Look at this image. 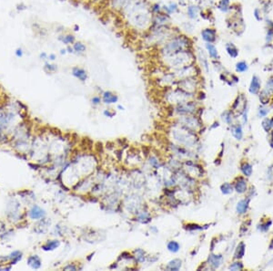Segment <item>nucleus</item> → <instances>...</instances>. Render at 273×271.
<instances>
[{"label": "nucleus", "mask_w": 273, "mask_h": 271, "mask_svg": "<svg viewBox=\"0 0 273 271\" xmlns=\"http://www.w3.org/2000/svg\"><path fill=\"white\" fill-rule=\"evenodd\" d=\"M164 58L166 59L169 67L175 69H179L185 67L191 66L194 61L192 54L188 50L178 52L168 57H164Z\"/></svg>", "instance_id": "1"}, {"label": "nucleus", "mask_w": 273, "mask_h": 271, "mask_svg": "<svg viewBox=\"0 0 273 271\" xmlns=\"http://www.w3.org/2000/svg\"><path fill=\"white\" fill-rule=\"evenodd\" d=\"M189 48V39L184 38L183 36L174 38L170 39L162 48V54L164 57H168L172 54H175L180 51L188 50Z\"/></svg>", "instance_id": "2"}, {"label": "nucleus", "mask_w": 273, "mask_h": 271, "mask_svg": "<svg viewBox=\"0 0 273 271\" xmlns=\"http://www.w3.org/2000/svg\"><path fill=\"white\" fill-rule=\"evenodd\" d=\"M178 86H179V90H181L189 94H191L196 90V81L193 79H191L190 77H189V78H186V79H182L179 81Z\"/></svg>", "instance_id": "3"}, {"label": "nucleus", "mask_w": 273, "mask_h": 271, "mask_svg": "<svg viewBox=\"0 0 273 271\" xmlns=\"http://www.w3.org/2000/svg\"><path fill=\"white\" fill-rule=\"evenodd\" d=\"M196 109V106L194 103H192L191 102H183L181 103H178L176 111L180 113V114H190L192 112H194Z\"/></svg>", "instance_id": "4"}, {"label": "nucleus", "mask_w": 273, "mask_h": 271, "mask_svg": "<svg viewBox=\"0 0 273 271\" xmlns=\"http://www.w3.org/2000/svg\"><path fill=\"white\" fill-rule=\"evenodd\" d=\"M202 39L208 42V43H212L216 39V31L212 28H206L202 32H201Z\"/></svg>", "instance_id": "5"}, {"label": "nucleus", "mask_w": 273, "mask_h": 271, "mask_svg": "<svg viewBox=\"0 0 273 271\" xmlns=\"http://www.w3.org/2000/svg\"><path fill=\"white\" fill-rule=\"evenodd\" d=\"M183 124L187 127L189 128V129H191V130H197L198 127L199 126V123L198 122V120L195 118V117H185L184 120H183Z\"/></svg>", "instance_id": "6"}, {"label": "nucleus", "mask_w": 273, "mask_h": 271, "mask_svg": "<svg viewBox=\"0 0 273 271\" xmlns=\"http://www.w3.org/2000/svg\"><path fill=\"white\" fill-rule=\"evenodd\" d=\"M241 105H245V106L247 105L246 99H245V98H244V96H242V95H240V96H239L238 98H237L236 102H235V103L233 105V108H232L233 111H238L240 113L244 111L246 109H245V107H241Z\"/></svg>", "instance_id": "7"}, {"label": "nucleus", "mask_w": 273, "mask_h": 271, "mask_svg": "<svg viewBox=\"0 0 273 271\" xmlns=\"http://www.w3.org/2000/svg\"><path fill=\"white\" fill-rule=\"evenodd\" d=\"M234 188H235L237 193H239V194H243V193H245L247 190V181L244 179L243 177L239 178V179L237 180V182L235 183Z\"/></svg>", "instance_id": "8"}, {"label": "nucleus", "mask_w": 273, "mask_h": 271, "mask_svg": "<svg viewBox=\"0 0 273 271\" xmlns=\"http://www.w3.org/2000/svg\"><path fill=\"white\" fill-rule=\"evenodd\" d=\"M223 260V258L221 256L219 255H210L209 258V264L211 266L212 268L216 269L218 267H219V266L221 265V262Z\"/></svg>", "instance_id": "9"}, {"label": "nucleus", "mask_w": 273, "mask_h": 271, "mask_svg": "<svg viewBox=\"0 0 273 271\" xmlns=\"http://www.w3.org/2000/svg\"><path fill=\"white\" fill-rule=\"evenodd\" d=\"M45 215H46V213L44 212V210L41 209L38 205H35L34 207L30 210V213H29V216L32 219L42 218V217L45 216Z\"/></svg>", "instance_id": "10"}, {"label": "nucleus", "mask_w": 273, "mask_h": 271, "mask_svg": "<svg viewBox=\"0 0 273 271\" xmlns=\"http://www.w3.org/2000/svg\"><path fill=\"white\" fill-rule=\"evenodd\" d=\"M118 101V98L116 94L112 93L111 91H105L103 93V102L107 104L116 103Z\"/></svg>", "instance_id": "11"}, {"label": "nucleus", "mask_w": 273, "mask_h": 271, "mask_svg": "<svg viewBox=\"0 0 273 271\" xmlns=\"http://www.w3.org/2000/svg\"><path fill=\"white\" fill-rule=\"evenodd\" d=\"M72 73L73 75L77 78L78 80H80L81 81H85L86 80L88 79V75H87V72L81 68H78V67H75L73 68L72 69Z\"/></svg>", "instance_id": "12"}, {"label": "nucleus", "mask_w": 273, "mask_h": 271, "mask_svg": "<svg viewBox=\"0 0 273 271\" xmlns=\"http://www.w3.org/2000/svg\"><path fill=\"white\" fill-rule=\"evenodd\" d=\"M260 89V79L257 76H253L252 78V81L250 83V87H249V92L252 94H257L258 90Z\"/></svg>", "instance_id": "13"}, {"label": "nucleus", "mask_w": 273, "mask_h": 271, "mask_svg": "<svg viewBox=\"0 0 273 271\" xmlns=\"http://www.w3.org/2000/svg\"><path fill=\"white\" fill-rule=\"evenodd\" d=\"M248 207H249V199H242V200H240L238 203V204H237L236 209H237V212L240 214V215H242V214H245L247 212Z\"/></svg>", "instance_id": "14"}, {"label": "nucleus", "mask_w": 273, "mask_h": 271, "mask_svg": "<svg viewBox=\"0 0 273 271\" xmlns=\"http://www.w3.org/2000/svg\"><path fill=\"white\" fill-rule=\"evenodd\" d=\"M27 263H28V265L34 269H38L41 267V260L38 256L36 255L29 256L27 259Z\"/></svg>", "instance_id": "15"}, {"label": "nucleus", "mask_w": 273, "mask_h": 271, "mask_svg": "<svg viewBox=\"0 0 273 271\" xmlns=\"http://www.w3.org/2000/svg\"><path fill=\"white\" fill-rule=\"evenodd\" d=\"M182 266V261L178 258H175L173 260H170L167 265V269L169 270H178Z\"/></svg>", "instance_id": "16"}, {"label": "nucleus", "mask_w": 273, "mask_h": 271, "mask_svg": "<svg viewBox=\"0 0 273 271\" xmlns=\"http://www.w3.org/2000/svg\"><path fill=\"white\" fill-rule=\"evenodd\" d=\"M231 133L233 135V137H235L237 140H241L242 136H243V132H242V128L240 125L237 124V125H232L231 126Z\"/></svg>", "instance_id": "17"}, {"label": "nucleus", "mask_w": 273, "mask_h": 271, "mask_svg": "<svg viewBox=\"0 0 273 271\" xmlns=\"http://www.w3.org/2000/svg\"><path fill=\"white\" fill-rule=\"evenodd\" d=\"M245 248H246V246H245V244H244L243 242L240 243L239 246H237L236 250H235V254H234L235 258L239 259V258H243L244 254H245Z\"/></svg>", "instance_id": "18"}, {"label": "nucleus", "mask_w": 273, "mask_h": 271, "mask_svg": "<svg viewBox=\"0 0 273 271\" xmlns=\"http://www.w3.org/2000/svg\"><path fill=\"white\" fill-rule=\"evenodd\" d=\"M168 22H169V18L164 15H157L154 19V23L156 25H159V27H164Z\"/></svg>", "instance_id": "19"}, {"label": "nucleus", "mask_w": 273, "mask_h": 271, "mask_svg": "<svg viewBox=\"0 0 273 271\" xmlns=\"http://www.w3.org/2000/svg\"><path fill=\"white\" fill-rule=\"evenodd\" d=\"M167 248H168V250L170 251L171 253H177L179 251V249H180V245H179L177 241L172 240L168 243Z\"/></svg>", "instance_id": "20"}, {"label": "nucleus", "mask_w": 273, "mask_h": 271, "mask_svg": "<svg viewBox=\"0 0 273 271\" xmlns=\"http://www.w3.org/2000/svg\"><path fill=\"white\" fill-rule=\"evenodd\" d=\"M226 49H227V51H228V55L231 56V58H236V57H238L239 51H238V49H237V48H236L232 43L227 44Z\"/></svg>", "instance_id": "21"}, {"label": "nucleus", "mask_w": 273, "mask_h": 271, "mask_svg": "<svg viewBox=\"0 0 273 271\" xmlns=\"http://www.w3.org/2000/svg\"><path fill=\"white\" fill-rule=\"evenodd\" d=\"M145 251L143 250L141 248H139V249H136L135 250V258H136V260L139 262V263H142L146 260V256H145Z\"/></svg>", "instance_id": "22"}, {"label": "nucleus", "mask_w": 273, "mask_h": 271, "mask_svg": "<svg viewBox=\"0 0 273 271\" xmlns=\"http://www.w3.org/2000/svg\"><path fill=\"white\" fill-rule=\"evenodd\" d=\"M206 48L208 49V51H209V54L210 56L211 57L212 59H219V54H218V51H217V48H215V46H213L211 43H208L206 45Z\"/></svg>", "instance_id": "23"}, {"label": "nucleus", "mask_w": 273, "mask_h": 271, "mask_svg": "<svg viewBox=\"0 0 273 271\" xmlns=\"http://www.w3.org/2000/svg\"><path fill=\"white\" fill-rule=\"evenodd\" d=\"M58 246H59V241L51 240V241H48L46 245L43 246L42 248L44 249V250H54V249L56 248Z\"/></svg>", "instance_id": "24"}, {"label": "nucleus", "mask_w": 273, "mask_h": 271, "mask_svg": "<svg viewBox=\"0 0 273 271\" xmlns=\"http://www.w3.org/2000/svg\"><path fill=\"white\" fill-rule=\"evenodd\" d=\"M220 190L222 192V194L229 195V194H231V193L233 192V187H232V185L229 183H224L223 184L221 185Z\"/></svg>", "instance_id": "25"}, {"label": "nucleus", "mask_w": 273, "mask_h": 271, "mask_svg": "<svg viewBox=\"0 0 273 271\" xmlns=\"http://www.w3.org/2000/svg\"><path fill=\"white\" fill-rule=\"evenodd\" d=\"M241 171L246 176H250L251 174H252V167H251L249 163L245 162V163H243L241 166Z\"/></svg>", "instance_id": "26"}, {"label": "nucleus", "mask_w": 273, "mask_h": 271, "mask_svg": "<svg viewBox=\"0 0 273 271\" xmlns=\"http://www.w3.org/2000/svg\"><path fill=\"white\" fill-rule=\"evenodd\" d=\"M59 39L63 42L64 44L69 45L75 41V37L72 35H66V36H62V38H59Z\"/></svg>", "instance_id": "27"}, {"label": "nucleus", "mask_w": 273, "mask_h": 271, "mask_svg": "<svg viewBox=\"0 0 273 271\" xmlns=\"http://www.w3.org/2000/svg\"><path fill=\"white\" fill-rule=\"evenodd\" d=\"M73 49L75 51H77V52L82 53V52L86 51L87 48H86V46L82 43V42H77V43H75L74 46H73Z\"/></svg>", "instance_id": "28"}, {"label": "nucleus", "mask_w": 273, "mask_h": 271, "mask_svg": "<svg viewBox=\"0 0 273 271\" xmlns=\"http://www.w3.org/2000/svg\"><path fill=\"white\" fill-rule=\"evenodd\" d=\"M188 14H189V17L191 18H195L198 15V8L197 6H189L188 8Z\"/></svg>", "instance_id": "29"}, {"label": "nucleus", "mask_w": 273, "mask_h": 271, "mask_svg": "<svg viewBox=\"0 0 273 271\" xmlns=\"http://www.w3.org/2000/svg\"><path fill=\"white\" fill-rule=\"evenodd\" d=\"M248 69V65L247 63H245L244 61H240L236 65V70L238 72H244Z\"/></svg>", "instance_id": "30"}, {"label": "nucleus", "mask_w": 273, "mask_h": 271, "mask_svg": "<svg viewBox=\"0 0 273 271\" xmlns=\"http://www.w3.org/2000/svg\"><path fill=\"white\" fill-rule=\"evenodd\" d=\"M272 126H273V124H272V123H271V120H270V119H265L263 122H262V127H263V129H264L266 132H267L271 129Z\"/></svg>", "instance_id": "31"}, {"label": "nucleus", "mask_w": 273, "mask_h": 271, "mask_svg": "<svg viewBox=\"0 0 273 271\" xmlns=\"http://www.w3.org/2000/svg\"><path fill=\"white\" fill-rule=\"evenodd\" d=\"M260 99L261 101V102L263 104H267L269 102V92H267V90H263L261 92V94L260 95Z\"/></svg>", "instance_id": "32"}, {"label": "nucleus", "mask_w": 273, "mask_h": 271, "mask_svg": "<svg viewBox=\"0 0 273 271\" xmlns=\"http://www.w3.org/2000/svg\"><path fill=\"white\" fill-rule=\"evenodd\" d=\"M222 116H223L222 118H223V120H225V123H227L228 124H231V123H232V117H231L232 113L231 111H225Z\"/></svg>", "instance_id": "33"}, {"label": "nucleus", "mask_w": 273, "mask_h": 271, "mask_svg": "<svg viewBox=\"0 0 273 271\" xmlns=\"http://www.w3.org/2000/svg\"><path fill=\"white\" fill-rule=\"evenodd\" d=\"M228 4H229V0H221L219 5V8L222 11H227L228 8Z\"/></svg>", "instance_id": "34"}, {"label": "nucleus", "mask_w": 273, "mask_h": 271, "mask_svg": "<svg viewBox=\"0 0 273 271\" xmlns=\"http://www.w3.org/2000/svg\"><path fill=\"white\" fill-rule=\"evenodd\" d=\"M243 268V265L241 262H234L229 266V269L231 270H240Z\"/></svg>", "instance_id": "35"}, {"label": "nucleus", "mask_w": 273, "mask_h": 271, "mask_svg": "<svg viewBox=\"0 0 273 271\" xmlns=\"http://www.w3.org/2000/svg\"><path fill=\"white\" fill-rule=\"evenodd\" d=\"M148 216H149V214H148V213L143 212V213H141L140 215L139 216V219H138V220L140 221L141 223H148V221H147L146 219H148V220H149Z\"/></svg>", "instance_id": "36"}, {"label": "nucleus", "mask_w": 273, "mask_h": 271, "mask_svg": "<svg viewBox=\"0 0 273 271\" xmlns=\"http://www.w3.org/2000/svg\"><path fill=\"white\" fill-rule=\"evenodd\" d=\"M44 69H45V70L47 71V72H53V71H55L57 68L56 65H53V64L46 63L45 66H44Z\"/></svg>", "instance_id": "37"}, {"label": "nucleus", "mask_w": 273, "mask_h": 271, "mask_svg": "<svg viewBox=\"0 0 273 271\" xmlns=\"http://www.w3.org/2000/svg\"><path fill=\"white\" fill-rule=\"evenodd\" d=\"M271 225V221H270L269 222V224H268V222L267 223H265V224H261L260 226V229L261 230V231H263V232H265V231H267V230H269V228H270V225Z\"/></svg>", "instance_id": "38"}, {"label": "nucleus", "mask_w": 273, "mask_h": 271, "mask_svg": "<svg viewBox=\"0 0 273 271\" xmlns=\"http://www.w3.org/2000/svg\"><path fill=\"white\" fill-rule=\"evenodd\" d=\"M268 113H269V110L263 108V109H260V111H258V115H260V117H265Z\"/></svg>", "instance_id": "39"}, {"label": "nucleus", "mask_w": 273, "mask_h": 271, "mask_svg": "<svg viewBox=\"0 0 273 271\" xmlns=\"http://www.w3.org/2000/svg\"><path fill=\"white\" fill-rule=\"evenodd\" d=\"M91 102H92V103H93V104L98 105V104H99V103H100V102H101V99H100V98H99L98 96H95V97H93V98H92Z\"/></svg>", "instance_id": "40"}, {"label": "nucleus", "mask_w": 273, "mask_h": 271, "mask_svg": "<svg viewBox=\"0 0 273 271\" xmlns=\"http://www.w3.org/2000/svg\"><path fill=\"white\" fill-rule=\"evenodd\" d=\"M177 9H178V6H177L176 4H171V5L169 6V8H168L169 12H175Z\"/></svg>", "instance_id": "41"}, {"label": "nucleus", "mask_w": 273, "mask_h": 271, "mask_svg": "<svg viewBox=\"0 0 273 271\" xmlns=\"http://www.w3.org/2000/svg\"><path fill=\"white\" fill-rule=\"evenodd\" d=\"M104 114H105L106 116L111 118V117H113V116L115 115V112H111L109 110H106V111H104Z\"/></svg>", "instance_id": "42"}, {"label": "nucleus", "mask_w": 273, "mask_h": 271, "mask_svg": "<svg viewBox=\"0 0 273 271\" xmlns=\"http://www.w3.org/2000/svg\"><path fill=\"white\" fill-rule=\"evenodd\" d=\"M16 56L17 57V58H21V57L23 56V50H22V48H17V50H16Z\"/></svg>", "instance_id": "43"}, {"label": "nucleus", "mask_w": 273, "mask_h": 271, "mask_svg": "<svg viewBox=\"0 0 273 271\" xmlns=\"http://www.w3.org/2000/svg\"><path fill=\"white\" fill-rule=\"evenodd\" d=\"M267 87H268V89H269V90H272V91H273V79H270V80L268 81V83H267Z\"/></svg>", "instance_id": "44"}, {"label": "nucleus", "mask_w": 273, "mask_h": 271, "mask_svg": "<svg viewBox=\"0 0 273 271\" xmlns=\"http://www.w3.org/2000/svg\"><path fill=\"white\" fill-rule=\"evenodd\" d=\"M64 269H65V270H68V269H72V270H76L77 268H76V267H74V266H71V265H68V267H64Z\"/></svg>", "instance_id": "45"}, {"label": "nucleus", "mask_w": 273, "mask_h": 271, "mask_svg": "<svg viewBox=\"0 0 273 271\" xmlns=\"http://www.w3.org/2000/svg\"><path fill=\"white\" fill-rule=\"evenodd\" d=\"M40 58H41V59L43 58V60H46V59H47V58H48V56H47L45 52H43V53H41V54H40Z\"/></svg>", "instance_id": "46"}, {"label": "nucleus", "mask_w": 273, "mask_h": 271, "mask_svg": "<svg viewBox=\"0 0 273 271\" xmlns=\"http://www.w3.org/2000/svg\"><path fill=\"white\" fill-rule=\"evenodd\" d=\"M48 59H49L50 60H56V55H55V54H50V55L48 56Z\"/></svg>", "instance_id": "47"}, {"label": "nucleus", "mask_w": 273, "mask_h": 271, "mask_svg": "<svg viewBox=\"0 0 273 271\" xmlns=\"http://www.w3.org/2000/svg\"><path fill=\"white\" fill-rule=\"evenodd\" d=\"M67 50H68V52H69V53H72V52H73V50H74V49H73L72 48H70V47H68Z\"/></svg>", "instance_id": "48"}, {"label": "nucleus", "mask_w": 273, "mask_h": 271, "mask_svg": "<svg viewBox=\"0 0 273 271\" xmlns=\"http://www.w3.org/2000/svg\"><path fill=\"white\" fill-rule=\"evenodd\" d=\"M66 50L67 49H61V54H65L66 53Z\"/></svg>", "instance_id": "49"}, {"label": "nucleus", "mask_w": 273, "mask_h": 271, "mask_svg": "<svg viewBox=\"0 0 273 271\" xmlns=\"http://www.w3.org/2000/svg\"><path fill=\"white\" fill-rule=\"evenodd\" d=\"M270 249H273V240H272V242H271V244H270Z\"/></svg>", "instance_id": "50"}, {"label": "nucleus", "mask_w": 273, "mask_h": 271, "mask_svg": "<svg viewBox=\"0 0 273 271\" xmlns=\"http://www.w3.org/2000/svg\"><path fill=\"white\" fill-rule=\"evenodd\" d=\"M118 109H121V110H123L124 108H123V107H122V106H118Z\"/></svg>", "instance_id": "51"}]
</instances>
